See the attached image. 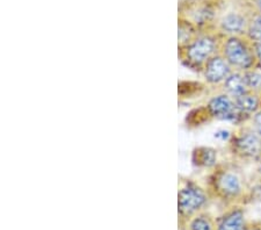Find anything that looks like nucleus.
Wrapping results in <instances>:
<instances>
[{"mask_svg":"<svg viewBox=\"0 0 261 230\" xmlns=\"http://www.w3.org/2000/svg\"><path fill=\"white\" fill-rule=\"evenodd\" d=\"M212 200L226 206H244L252 196V188L237 163H220L208 175L205 185Z\"/></svg>","mask_w":261,"mask_h":230,"instance_id":"obj_1","label":"nucleus"},{"mask_svg":"<svg viewBox=\"0 0 261 230\" xmlns=\"http://www.w3.org/2000/svg\"><path fill=\"white\" fill-rule=\"evenodd\" d=\"M222 36L215 29L201 31L184 47H179L178 55L182 65L200 73L214 56L220 54Z\"/></svg>","mask_w":261,"mask_h":230,"instance_id":"obj_2","label":"nucleus"},{"mask_svg":"<svg viewBox=\"0 0 261 230\" xmlns=\"http://www.w3.org/2000/svg\"><path fill=\"white\" fill-rule=\"evenodd\" d=\"M207 188L192 179H181L178 188V224L181 230L187 221L199 213L207 211L210 202Z\"/></svg>","mask_w":261,"mask_h":230,"instance_id":"obj_3","label":"nucleus"},{"mask_svg":"<svg viewBox=\"0 0 261 230\" xmlns=\"http://www.w3.org/2000/svg\"><path fill=\"white\" fill-rule=\"evenodd\" d=\"M220 54L228 61L233 71L247 72L258 66L254 43L246 35L222 36Z\"/></svg>","mask_w":261,"mask_h":230,"instance_id":"obj_4","label":"nucleus"},{"mask_svg":"<svg viewBox=\"0 0 261 230\" xmlns=\"http://www.w3.org/2000/svg\"><path fill=\"white\" fill-rule=\"evenodd\" d=\"M228 150L233 161L256 164L261 158V136L248 122L239 124L228 142Z\"/></svg>","mask_w":261,"mask_h":230,"instance_id":"obj_5","label":"nucleus"},{"mask_svg":"<svg viewBox=\"0 0 261 230\" xmlns=\"http://www.w3.org/2000/svg\"><path fill=\"white\" fill-rule=\"evenodd\" d=\"M204 110L207 112L210 121H228V122L237 125L246 123L242 115L239 114L237 107H236L234 99L228 94L223 93V92H218L217 94L210 97L205 104Z\"/></svg>","mask_w":261,"mask_h":230,"instance_id":"obj_6","label":"nucleus"},{"mask_svg":"<svg viewBox=\"0 0 261 230\" xmlns=\"http://www.w3.org/2000/svg\"><path fill=\"white\" fill-rule=\"evenodd\" d=\"M252 11V8H251ZM250 12L243 10L226 12L216 19L214 24V29L221 36H234V35H245Z\"/></svg>","mask_w":261,"mask_h":230,"instance_id":"obj_7","label":"nucleus"},{"mask_svg":"<svg viewBox=\"0 0 261 230\" xmlns=\"http://www.w3.org/2000/svg\"><path fill=\"white\" fill-rule=\"evenodd\" d=\"M232 72L233 69L231 68L228 61L221 54H217L205 64L201 74L205 85L218 89Z\"/></svg>","mask_w":261,"mask_h":230,"instance_id":"obj_8","label":"nucleus"},{"mask_svg":"<svg viewBox=\"0 0 261 230\" xmlns=\"http://www.w3.org/2000/svg\"><path fill=\"white\" fill-rule=\"evenodd\" d=\"M247 222L244 206H230L217 217L216 230H245Z\"/></svg>","mask_w":261,"mask_h":230,"instance_id":"obj_9","label":"nucleus"},{"mask_svg":"<svg viewBox=\"0 0 261 230\" xmlns=\"http://www.w3.org/2000/svg\"><path fill=\"white\" fill-rule=\"evenodd\" d=\"M236 107L245 122H248L255 113L261 110V94L253 91H247L241 97L234 99Z\"/></svg>","mask_w":261,"mask_h":230,"instance_id":"obj_10","label":"nucleus"},{"mask_svg":"<svg viewBox=\"0 0 261 230\" xmlns=\"http://www.w3.org/2000/svg\"><path fill=\"white\" fill-rule=\"evenodd\" d=\"M192 164L199 169H215L220 164L218 150L212 146H197L192 152Z\"/></svg>","mask_w":261,"mask_h":230,"instance_id":"obj_11","label":"nucleus"},{"mask_svg":"<svg viewBox=\"0 0 261 230\" xmlns=\"http://www.w3.org/2000/svg\"><path fill=\"white\" fill-rule=\"evenodd\" d=\"M220 92L230 95L232 99L241 97L242 94L246 93L248 90L245 74L239 71H233L230 76L226 78V81L218 87Z\"/></svg>","mask_w":261,"mask_h":230,"instance_id":"obj_12","label":"nucleus"},{"mask_svg":"<svg viewBox=\"0 0 261 230\" xmlns=\"http://www.w3.org/2000/svg\"><path fill=\"white\" fill-rule=\"evenodd\" d=\"M217 217L203 211L189 219L181 230H216Z\"/></svg>","mask_w":261,"mask_h":230,"instance_id":"obj_13","label":"nucleus"},{"mask_svg":"<svg viewBox=\"0 0 261 230\" xmlns=\"http://www.w3.org/2000/svg\"><path fill=\"white\" fill-rule=\"evenodd\" d=\"M201 31L197 27H195L192 22L181 16L179 20L178 26V45L179 47H184L187 43H189L194 37L199 34Z\"/></svg>","mask_w":261,"mask_h":230,"instance_id":"obj_14","label":"nucleus"},{"mask_svg":"<svg viewBox=\"0 0 261 230\" xmlns=\"http://www.w3.org/2000/svg\"><path fill=\"white\" fill-rule=\"evenodd\" d=\"M245 35L254 44L261 43V13L259 12L251 11Z\"/></svg>","mask_w":261,"mask_h":230,"instance_id":"obj_15","label":"nucleus"},{"mask_svg":"<svg viewBox=\"0 0 261 230\" xmlns=\"http://www.w3.org/2000/svg\"><path fill=\"white\" fill-rule=\"evenodd\" d=\"M244 74H245L248 90L261 94V68L256 66L247 72H244Z\"/></svg>","mask_w":261,"mask_h":230,"instance_id":"obj_16","label":"nucleus"},{"mask_svg":"<svg viewBox=\"0 0 261 230\" xmlns=\"http://www.w3.org/2000/svg\"><path fill=\"white\" fill-rule=\"evenodd\" d=\"M248 123H250L252 127H253L254 131L261 136V110L252 116L250 121H248Z\"/></svg>","mask_w":261,"mask_h":230,"instance_id":"obj_17","label":"nucleus"},{"mask_svg":"<svg viewBox=\"0 0 261 230\" xmlns=\"http://www.w3.org/2000/svg\"><path fill=\"white\" fill-rule=\"evenodd\" d=\"M245 230H261V220H248Z\"/></svg>","mask_w":261,"mask_h":230,"instance_id":"obj_18","label":"nucleus"},{"mask_svg":"<svg viewBox=\"0 0 261 230\" xmlns=\"http://www.w3.org/2000/svg\"><path fill=\"white\" fill-rule=\"evenodd\" d=\"M250 4L252 10L261 13V0H250Z\"/></svg>","mask_w":261,"mask_h":230,"instance_id":"obj_19","label":"nucleus"},{"mask_svg":"<svg viewBox=\"0 0 261 230\" xmlns=\"http://www.w3.org/2000/svg\"><path fill=\"white\" fill-rule=\"evenodd\" d=\"M255 47V55H256V61H258V66L261 68V43L260 44H254Z\"/></svg>","mask_w":261,"mask_h":230,"instance_id":"obj_20","label":"nucleus"},{"mask_svg":"<svg viewBox=\"0 0 261 230\" xmlns=\"http://www.w3.org/2000/svg\"><path fill=\"white\" fill-rule=\"evenodd\" d=\"M255 174H256V177L259 178V181L261 182V158H260V161L256 163V169H255Z\"/></svg>","mask_w":261,"mask_h":230,"instance_id":"obj_21","label":"nucleus"},{"mask_svg":"<svg viewBox=\"0 0 261 230\" xmlns=\"http://www.w3.org/2000/svg\"><path fill=\"white\" fill-rule=\"evenodd\" d=\"M248 2H250V0H248Z\"/></svg>","mask_w":261,"mask_h":230,"instance_id":"obj_22","label":"nucleus"}]
</instances>
